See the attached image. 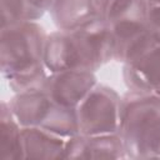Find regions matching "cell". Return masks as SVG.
<instances>
[{"label":"cell","instance_id":"obj_10","mask_svg":"<svg viewBox=\"0 0 160 160\" xmlns=\"http://www.w3.org/2000/svg\"><path fill=\"white\" fill-rule=\"evenodd\" d=\"M49 12L58 30H72L98 18L94 0H56Z\"/></svg>","mask_w":160,"mask_h":160},{"label":"cell","instance_id":"obj_8","mask_svg":"<svg viewBox=\"0 0 160 160\" xmlns=\"http://www.w3.org/2000/svg\"><path fill=\"white\" fill-rule=\"evenodd\" d=\"M124 144L118 132L86 136L78 134L66 140L64 159H124Z\"/></svg>","mask_w":160,"mask_h":160},{"label":"cell","instance_id":"obj_1","mask_svg":"<svg viewBox=\"0 0 160 160\" xmlns=\"http://www.w3.org/2000/svg\"><path fill=\"white\" fill-rule=\"evenodd\" d=\"M110 60H114L112 36L108 24L99 16L72 30H56L46 38L44 62L49 72H95Z\"/></svg>","mask_w":160,"mask_h":160},{"label":"cell","instance_id":"obj_15","mask_svg":"<svg viewBox=\"0 0 160 160\" xmlns=\"http://www.w3.org/2000/svg\"><path fill=\"white\" fill-rule=\"evenodd\" d=\"M115 0H94V4H95V8H96V12H98V16L100 18L104 11L114 2Z\"/></svg>","mask_w":160,"mask_h":160},{"label":"cell","instance_id":"obj_2","mask_svg":"<svg viewBox=\"0 0 160 160\" xmlns=\"http://www.w3.org/2000/svg\"><path fill=\"white\" fill-rule=\"evenodd\" d=\"M46 38L35 20L1 28V70L15 92L40 86L48 76L44 62Z\"/></svg>","mask_w":160,"mask_h":160},{"label":"cell","instance_id":"obj_14","mask_svg":"<svg viewBox=\"0 0 160 160\" xmlns=\"http://www.w3.org/2000/svg\"><path fill=\"white\" fill-rule=\"evenodd\" d=\"M31 6L32 9L39 14V16L41 18L44 15V12L49 11L50 8L52 6V4L56 1V0H26Z\"/></svg>","mask_w":160,"mask_h":160},{"label":"cell","instance_id":"obj_3","mask_svg":"<svg viewBox=\"0 0 160 160\" xmlns=\"http://www.w3.org/2000/svg\"><path fill=\"white\" fill-rule=\"evenodd\" d=\"M118 134L126 158H159L160 96L134 90L121 95Z\"/></svg>","mask_w":160,"mask_h":160},{"label":"cell","instance_id":"obj_13","mask_svg":"<svg viewBox=\"0 0 160 160\" xmlns=\"http://www.w3.org/2000/svg\"><path fill=\"white\" fill-rule=\"evenodd\" d=\"M146 29L149 34L160 42V0H148Z\"/></svg>","mask_w":160,"mask_h":160},{"label":"cell","instance_id":"obj_4","mask_svg":"<svg viewBox=\"0 0 160 160\" xmlns=\"http://www.w3.org/2000/svg\"><path fill=\"white\" fill-rule=\"evenodd\" d=\"M121 96L110 86L96 82L76 106L79 134L86 136L118 132Z\"/></svg>","mask_w":160,"mask_h":160},{"label":"cell","instance_id":"obj_7","mask_svg":"<svg viewBox=\"0 0 160 160\" xmlns=\"http://www.w3.org/2000/svg\"><path fill=\"white\" fill-rule=\"evenodd\" d=\"M122 78L129 90L160 96V42L155 41L126 60Z\"/></svg>","mask_w":160,"mask_h":160},{"label":"cell","instance_id":"obj_11","mask_svg":"<svg viewBox=\"0 0 160 160\" xmlns=\"http://www.w3.org/2000/svg\"><path fill=\"white\" fill-rule=\"evenodd\" d=\"M1 135H0V158L16 159L24 158L21 126L14 118L9 105H1Z\"/></svg>","mask_w":160,"mask_h":160},{"label":"cell","instance_id":"obj_9","mask_svg":"<svg viewBox=\"0 0 160 160\" xmlns=\"http://www.w3.org/2000/svg\"><path fill=\"white\" fill-rule=\"evenodd\" d=\"M24 158L64 159L66 139L42 128H21Z\"/></svg>","mask_w":160,"mask_h":160},{"label":"cell","instance_id":"obj_5","mask_svg":"<svg viewBox=\"0 0 160 160\" xmlns=\"http://www.w3.org/2000/svg\"><path fill=\"white\" fill-rule=\"evenodd\" d=\"M95 72L88 70H62L49 72L41 86L59 105L76 109L95 86Z\"/></svg>","mask_w":160,"mask_h":160},{"label":"cell","instance_id":"obj_6","mask_svg":"<svg viewBox=\"0 0 160 160\" xmlns=\"http://www.w3.org/2000/svg\"><path fill=\"white\" fill-rule=\"evenodd\" d=\"M8 105L21 128L42 129H46L59 108L41 85L16 92Z\"/></svg>","mask_w":160,"mask_h":160},{"label":"cell","instance_id":"obj_12","mask_svg":"<svg viewBox=\"0 0 160 160\" xmlns=\"http://www.w3.org/2000/svg\"><path fill=\"white\" fill-rule=\"evenodd\" d=\"M39 18V14L26 0H1L2 26L22 21H34Z\"/></svg>","mask_w":160,"mask_h":160}]
</instances>
